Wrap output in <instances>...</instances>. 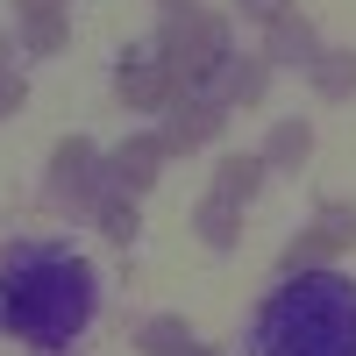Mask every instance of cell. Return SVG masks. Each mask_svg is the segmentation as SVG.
I'll return each mask as SVG.
<instances>
[{
    "instance_id": "3",
    "label": "cell",
    "mask_w": 356,
    "mask_h": 356,
    "mask_svg": "<svg viewBox=\"0 0 356 356\" xmlns=\"http://www.w3.org/2000/svg\"><path fill=\"white\" fill-rule=\"evenodd\" d=\"M164 65L178 72V86H200L228 65V22L207 15V8H186L164 22Z\"/></svg>"
},
{
    "instance_id": "18",
    "label": "cell",
    "mask_w": 356,
    "mask_h": 356,
    "mask_svg": "<svg viewBox=\"0 0 356 356\" xmlns=\"http://www.w3.org/2000/svg\"><path fill=\"white\" fill-rule=\"evenodd\" d=\"M235 8H243L250 22H264V29H271V22H285V15H292V0H235Z\"/></svg>"
},
{
    "instance_id": "4",
    "label": "cell",
    "mask_w": 356,
    "mask_h": 356,
    "mask_svg": "<svg viewBox=\"0 0 356 356\" xmlns=\"http://www.w3.org/2000/svg\"><path fill=\"white\" fill-rule=\"evenodd\" d=\"M100 157H93V143L72 136V143H57V157H50V207H72V214H86V207H100Z\"/></svg>"
},
{
    "instance_id": "16",
    "label": "cell",
    "mask_w": 356,
    "mask_h": 356,
    "mask_svg": "<svg viewBox=\"0 0 356 356\" xmlns=\"http://www.w3.org/2000/svg\"><path fill=\"white\" fill-rule=\"evenodd\" d=\"M193 228H200V235H207L214 250H228L235 235H243V207H228V200H207L200 214H193Z\"/></svg>"
},
{
    "instance_id": "10",
    "label": "cell",
    "mask_w": 356,
    "mask_h": 356,
    "mask_svg": "<svg viewBox=\"0 0 356 356\" xmlns=\"http://www.w3.org/2000/svg\"><path fill=\"white\" fill-rule=\"evenodd\" d=\"M214 79H221V107H257L271 86V57H228Z\"/></svg>"
},
{
    "instance_id": "19",
    "label": "cell",
    "mask_w": 356,
    "mask_h": 356,
    "mask_svg": "<svg viewBox=\"0 0 356 356\" xmlns=\"http://www.w3.org/2000/svg\"><path fill=\"white\" fill-rule=\"evenodd\" d=\"M29 100V86H22V72H0V122H8V114Z\"/></svg>"
},
{
    "instance_id": "17",
    "label": "cell",
    "mask_w": 356,
    "mask_h": 356,
    "mask_svg": "<svg viewBox=\"0 0 356 356\" xmlns=\"http://www.w3.org/2000/svg\"><path fill=\"white\" fill-rule=\"evenodd\" d=\"M22 43L36 57H57V50H65V15H29L22 22Z\"/></svg>"
},
{
    "instance_id": "11",
    "label": "cell",
    "mask_w": 356,
    "mask_h": 356,
    "mask_svg": "<svg viewBox=\"0 0 356 356\" xmlns=\"http://www.w3.org/2000/svg\"><path fill=\"white\" fill-rule=\"evenodd\" d=\"M264 171H271V164H264V150H257V157H221V164H214V193H207V200H228V207H243V200H257Z\"/></svg>"
},
{
    "instance_id": "8",
    "label": "cell",
    "mask_w": 356,
    "mask_h": 356,
    "mask_svg": "<svg viewBox=\"0 0 356 356\" xmlns=\"http://www.w3.org/2000/svg\"><path fill=\"white\" fill-rule=\"evenodd\" d=\"M221 136V100H171V129H164V150H200V143Z\"/></svg>"
},
{
    "instance_id": "9",
    "label": "cell",
    "mask_w": 356,
    "mask_h": 356,
    "mask_svg": "<svg viewBox=\"0 0 356 356\" xmlns=\"http://www.w3.org/2000/svg\"><path fill=\"white\" fill-rule=\"evenodd\" d=\"M264 57L271 65H292V72H314V57H321V36H314V22L292 8L285 22H271V43H264Z\"/></svg>"
},
{
    "instance_id": "21",
    "label": "cell",
    "mask_w": 356,
    "mask_h": 356,
    "mask_svg": "<svg viewBox=\"0 0 356 356\" xmlns=\"http://www.w3.org/2000/svg\"><path fill=\"white\" fill-rule=\"evenodd\" d=\"M157 8H171V15H186V8H193V0H157Z\"/></svg>"
},
{
    "instance_id": "23",
    "label": "cell",
    "mask_w": 356,
    "mask_h": 356,
    "mask_svg": "<svg viewBox=\"0 0 356 356\" xmlns=\"http://www.w3.org/2000/svg\"><path fill=\"white\" fill-rule=\"evenodd\" d=\"M0 72H15V65H8V36H0Z\"/></svg>"
},
{
    "instance_id": "22",
    "label": "cell",
    "mask_w": 356,
    "mask_h": 356,
    "mask_svg": "<svg viewBox=\"0 0 356 356\" xmlns=\"http://www.w3.org/2000/svg\"><path fill=\"white\" fill-rule=\"evenodd\" d=\"M186 356H221V349H207V342H193V349H186Z\"/></svg>"
},
{
    "instance_id": "1",
    "label": "cell",
    "mask_w": 356,
    "mask_h": 356,
    "mask_svg": "<svg viewBox=\"0 0 356 356\" xmlns=\"http://www.w3.org/2000/svg\"><path fill=\"white\" fill-rule=\"evenodd\" d=\"M0 307L8 328L36 349H65L93 321V271L72 250H15L0 271Z\"/></svg>"
},
{
    "instance_id": "20",
    "label": "cell",
    "mask_w": 356,
    "mask_h": 356,
    "mask_svg": "<svg viewBox=\"0 0 356 356\" xmlns=\"http://www.w3.org/2000/svg\"><path fill=\"white\" fill-rule=\"evenodd\" d=\"M15 8H22V22H29V15H65L72 0H15Z\"/></svg>"
},
{
    "instance_id": "2",
    "label": "cell",
    "mask_w": 356,
    "mask_h": 356,
    "mask_svg": "<svg viewBox=\"0 0 356 356\" xmlns=\"http://www.w3.org/2000/svg\"><path fill=\"white\" fill-rule=\"evenodd\" d=\"M257 356H356V285L335 271H285L257 314Z\"/></svg>"
},
{
    "instance_id": "13",
    "label": "cell",
    "mask_w": 356,
    "mask_h": 356,
    "mask_svg": "<svg viewBox=\"0 0 356 356\" xmlns=\"http://www.w3.org/2000/svg\"><path fill=\"white\" fill-rule=\"evenodd\" d=\"M307 157H314V129L307 122H278L271 143H264V164H278V171H300Z\"/></svg>"
},
{
    "instance_id": "15",
    "label": "cell",
    "mask_w": 356,
    "mask_h": 356,
    "mask_svg": "<svg viewBox=\"0 0 356 356\" xmlns=\"http://www.w3.org/2000/svg\"><path fill=\"white\" fill-rule=\"evenodd\" d=\"M136 349H143V356H186L193 335H186V321H178V314H157V321H143Z\"/></svg>"
},
{
    "instance_id": "5",
    "label": "cell",
    "mask_w": 356,
    "mask_h": 356,
    "mask_svg": "<svg viewBox=\"0 0 356 356\" xmlns=\"http://www.w3.org/2000/svg\"><path fill=\"white\" fill-rule=\"evenodd\" d=\"M342 250H356V207L335 200V207H321V214L307 221L300 243H285V271H314V264H328Z\"/></svg>"
},
{
    "instance_id": "12",
    "label": "cell",
    "mask_w": 356,
    "mask_h": 356,
    "mask_svg": "<svg viewBox=\"0 0 356 356\" xmlns=\"http://www.w3.org/2000/svg\"><path fill=\"white\" fill-rule=\"evenodd\" d=\"M307 79H314L321 100H349V93H356V50H321Z\"/></svg>"
},
{
    "instance_id": "6",
    "label": "cell",
    "mask_w": 356,
    "mask_h": 356,
    "mask_svg": "<svg viewBox=\"0 0 356 356\" xmlns=\"http://www.w3.org/2000/svg\"><path fill=\"white\" fill-rule=\"evenodd\" d=\"M164 136H129L122 143V150H114L107 164H100V178H107V186L114 193H129V200H143V193H150L157 186V171H164Z\"/></svg>"
},
{
    "instance_id": "14",
    "label": "cell",
    "mask_w": 356,
    "mask_h": 356,
    "mask_svg": "<svg viewBox=\"0 0 356 356\" xmlns=\"http://www.w3.org/2000/svg\"><path fill=\"white\" fill-rule=\"evenodd\" d=\"M93 214H100V235H107V243H122V250L143 235V214H136V200H129V193H107Z\"/></svg>"
},
{
    "instance_id": "7",
    "label": "cell",
    "mask_w": 356,
    "mask_h": 356,
    "mask_svg": "<svg viewBox=\"0 0 356 356\" xmlns=\"http://www.w3.org/2000/svg\"><path fill=\"white\" fill-rule=\"evenodd\" d=\"M114 93H122L129 107H171L178 100V72L164 65V57H122V79H114Z\"/></svg>"
}]
</instances>
